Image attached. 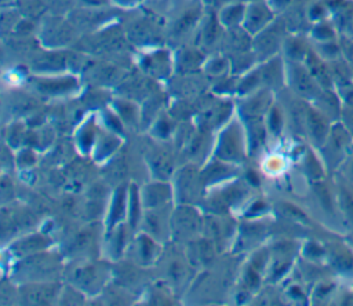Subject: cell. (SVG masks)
<instances>
[{
    "instance_id": "1",
    "label": "cell",
    "mask_w": 353,
    "mask_h": 306,
    "mask_svg": "<svg viewBox=\"0 0 353 306\" xmlns=\"http://www.w3.org/2000/svg\"><path fill=\"white\" fill-rule=\"evenodd\" d=\"M270 18L269 11L261 6V4H254L250 10H248V15H247V25L250 29H258L261 28L263 23L268 22V19Z\"/></svg>"
},
{
    "instance_id": "2",
    "label": "cell",
    "mask_w": 353,
    "mask_h": 306,
    "mask_svg": "<svg viewBox=\"0 0 353 306\" xmlns=\"http://www.w3.org/2000/svg\"><path fill=\"white\" fill-rule=\"evenodd\" d=\"M310 127L313 131V135L316 136H324V131H325V125L323 123V120L317 116V114H310Z\"/></svg>"
},
{
    "instance_id": "3",
    "label": "cell",
    "mask_w": 353,
    "mask_h": 306,
    "mask_svg": "<svg viewBox=\"0 0 353 306\" xmlns=\"http://www.w3.org/2000/svg\"><path fill=\"white\" fill-rule=\"evenodd\" d=\"M274 1H276V3H277V4H280V3H281V1H280V0H274ZM283 3H285V0H283Z\"/></svg>"
}]
</instances>
